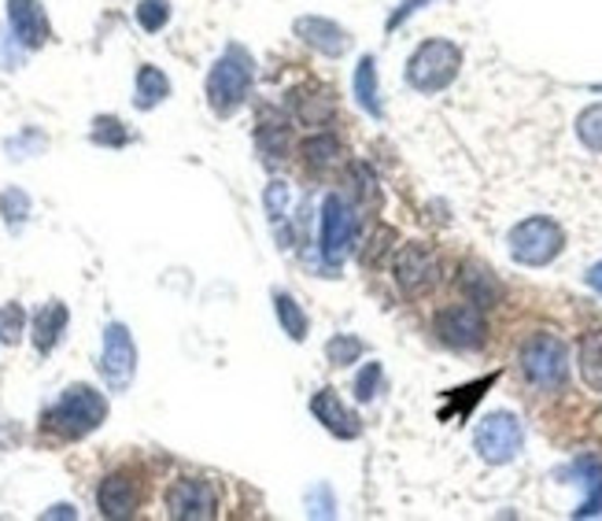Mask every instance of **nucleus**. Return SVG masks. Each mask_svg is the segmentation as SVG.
I'll return each mask as SVG.
<instances>
[{
    "instance_id": "f257e3e1",
    "label": "nucleus",
    "mask_w": 602,
    "mask_h": 521,
    "mask_svg": "<svg viewBox=\"0 0 602 521\" xmlns=\"http://www.w3.org/2000/svg\"><path fill=\"white\" fill-rule=\"evenodd\" d=\"M104 422H107V399H104V392H97L93 385L63 389V396L44 410V418H41V425L49 429V433L63 436V441H81V436L97 433Z\"/></svg>"
},
{
    "instance_id": "f03ea898",
    "label": "nucleus",
    "mask_w": 602,
    "mask_h": 521,
    "mask_svg": "<svg viewBox=\"0 0 602 521\" xmlns=\"http://www.w3.org/2000/svg\"><path fill=\"white\" fill-rule=\"evenodd\" d=\"M255 63L241 45H230L222 56L215 60L212 75H207V104L218 118H230L241 112V104L252 93Z\"/></svg>"
},
{
    "instance_id": "7ed1b4c3",
    "label": "nucleus",
    "mask_w": 602,
    "mask_h": 521,
    "mask_svg": "<svg viewBox=\"0 0 602 521\" xmlns=\"http://www.w3.org/2000/svg\"><path fill=\"white\" fill-rule=\"evenodd\" d=\"M459 67H462L459 45L433 38V41L418 45L414 56L407 60V81H410V89H418V93H440V89H447L454 78H459Z\"/></svg>"
},
{
    "instance_id": "20e7f679",
    "label": "nucleus",
    "mask_w": 602,
    "mask_h": 521,
    "mask_svg": "<svg viewBox=\"0 0 602 521\" xmlns=\"http://www.w3.org/2000/svg\"><path fill=\"white\" fill-rule=\"evenodd\" d=\"M507 249H510V259L522 263V267H547V263H554L562 255L565 233L554 218L533 215V218H522V223L510 230Z\"/></svg>"
},
{
    "instance_id": "39448f33",
    "label": "nucleus",
    "mask_w": 602,
    "mask_h": 521,
    "mask_svg": "<svg viewBox=\"0 0 602 521\" xmlns=\"http://www.w3.org/2000/svg\"><path fill=\"white\" fill-rule=\"evenodd\" d=\"M517 363H522L525 378L533 381L536 389H543V392L562 389L565 378H569V355H565V344L554 333L528 336V341L522 344Z\"/></svg>"
},
{
    "instance_id": "423d86ee",
    "label": "nucleus",
    "mask_w": 602,
    "mask_h": 521,
    "mask_svg": "<svg viewBox=\"0 0 602 521\" xmlns=\"http://www.w3.org/2000/svg\"><path fill=\"white\" fill-rule=\"evenodd\" d=\"M355 241H359V218L348 200L330 193L322 200V230H318V252H322L325 267H341L355 252Z\"/></svg>"
},
{
    "instance_id": "0eeeda50",
    "label": "nucleus",
    "mask_w": 602,
    "mask_h": 521,
    "mask_svg": "<svg viewBox=\"0 0 602 521\" xmlns=\"http://www.w3.org/2000/svg\"><path fill=\"white\" fill-rule=\"evenodd\" d=\"M525 444V429L510 410H491V415L473 429V447L477 455L491 466H507L522 455Z\"/></svg>"
},
{
    "instance_id": "6e6552de",
    "label": "nucleus",
    "mask_w": 602,
    "mask_h": 521,
    "mask_svg": "<svg viewBox=\"0 0 602 521\" xmlns=\"http://www.w3.org/2000/svg\"><path fill=\"white\" fill-rule=\"evenodd\" d=\"M436 336L454 347V352H477L488 341V322H485V307H477L473 300L466 304H451L436 315Z\"/></svg>"
},
{
    "instance_id": "1a4fd4ad",
    "label": "nucleus",
    "mask_w": 602,
    "mask_h": 521,
    "mask_svg": "<svg viewBox=\"0 0 602 521\" xmlns=\"http://www.w3.org/2000/svg\"><path fill=\"white\" fill-rule=\"evenodd\" d=\"M137 373V344L133 333L123 322H107L104 329V352H100V378L112 392H126Z\"/></svg>"
},
{
    "instance_id": "9d476101",
    "label": "nucleus",
    "mask_w": 602,
    "mask_h": 521,
    "mask_svg": "<svg viewBox=\"0 0 602 521\" xmlns=\"http://www.w3.org/2000/svg\"><path fill=\"white\" fill-rule=\"evenodd\" d=\"M392 274H396V285L407 292V296H425L428 289H436L440 281V255H436L428 244H404L396 252V263H392Z\"/></svg>"
},
{
    "instance_id": "9b49d317",
    "label": "nucleus",
    "mask_w": 602,
    "mask_h": 521,
    "mask_svg": "<svg viewBox=\"0 0 602 521\" xmlns=\"http://www.w3.org/2000/svg\"><path fill=\"white\" fill-rule=\"evenodd\" d=\"M167 518L178 521H207L218 514V492L204 478H181L167 488Z\"/></svg>"
},
{
    "instance_id": "f8f14e48",
    "label": "nucleus",
    "mask_w": 602,
    "mask_h": 521,
    "mask_svg": "<svg viewBox=\"0 0 602 521\" xmlns=\"http://www.w3.org/2000/svg\"><path fill=\"white\" fill-rule=\"evenodd\" d=\"M311 415L315 422H322V429H330L341 441H359L362 436V418L355 410L344 407V399L336 396V389H318L311 396Z\"/></svg>"
},
{
    "instance_id": "ddd939ff",
    "label": "nucleus",
    "mask_w": 602,
    "mask_h": 521,
    "mask_svg": "<svg viewBox=\"0 0 602 521\" xmlns=\"http://www.w3.org/2000/svg\"><path fill=\"white\" fill-rule=\"evenodd\" d=\"M8 30L23 49H41L52 34L41 0H8Z\"/></svg>"
},
{
    "instance_id": "4468645a",
    "label": "nucleus",
    "mask_w": 602,
    "mask_h": 521,
    "mask_svg": "<svg viewBox=\"0 0 602 521\" xmlns=\"http://www.w3.org/2000/svg\"><path fill=\"white\" fill-rule=\"evenodd\" d=\"M296 38L307 45V49L322 52V56H344V52L351 49V34L344 30V26H336L333 20H325V15H304V20H296Z\"/></svg>"
},
{
    "instance_id": "2eb2a0df",
    "label": "nucleus",
    "mask_w": 602,
    "mask_h": 521,
    "mask_svg": "<svg viewBox=\"0 0 602 521\" xmlns=\"http://www.w3.org/2000/svg\"><path fill=\"white\" fill-rule=\"evenodd\" d=\"M137 503H141V492H137L133 473L118 470L107 473L97 488V507L104 518H133L137 514Z\"/></svg>"
},
{
    "instance_id": "dca6fc26",
    "label": "nucleus",
    "mask_w": 602,
    "mask_h": 521,
    "mask_svg": "<svg viewBox=\"0 0 602 521\" xmlns=\"http://www.w3.org/2000/svg\"><path fill=\"white\" fill-rule=\"evenodd\" d=\"M67 322H71V310H67V304H60V300H49V304L38 307L34 326H30V336H34L38 355L56 352V344L63 341V333H67Z\"/></svg>"
},
{
    "instance_id": "f3484780",
    "label": "nucleus",
    "mask_w": 602,
    "mask_h": 521,
    "mask_svg": "<svg viewBox=\"0 0 602 521\" xmlns=\"http://www.w3.org/2000/svg\"><path fill=\"white\" fill-rule=\"evenodd\" d=\"M562 478H577V484H584V503L577 510V518H595L602 514V462L595 455H580V459H573L569 466L562 470Z\"/></svg>"
},
{
    "instance_id": "a211bd4d",
    "label": "nucleus",
    "mask_w": 602,
    "mask_h": 521,
    "mask_svg": "<svg viewBox=\"0 0 602 521\" xmlns=\"http://www.w3.org/2000/svg\"><path fill=\"white\" fill-rule=\"evenodd\" d=\"M167 97H170V78L163 75L159 67L144 63V67L137 71V81H133V104L141 107V112H152V107H159Z\"/></svg>"
},
{
    "instance_id": "6ab92c4d",
    "label": "nucleus",
    "mask_w": 602,
    "mask_h": 521,
    "mask_svg": "<svg viewBox=\"0 0 602 521\" xmlns=\"http://www.w3.org/2000/svg\"><path fill=\"white\" fill-rule=\"evenodd\" d=\"M355 100H359L362 112H370L373 118H385L381 86H377V63H373V56H362L359 67H355Z\"/></svg>"
},
{
    "instance_id": "aec40b11",
    "label": "nucleus",
    "mask_w": 602,
    "mask_h": 521,
    "mask_svg": "<svg viewBox=\"0 0 602 521\" xmlns=\"http://www.w3.org/2000/svg\"><path fill=\"white\" fill-rule=\"evenodd\" d=\"M273 315H278L281 329L289 333V341H296V344L307 341L311 318H307V310L296 304V296H289V292H273Z\"/></svg>"
},
{
    "instance_id": "412c9836",
    "label": "nucleus",
    "mask_w": 602,
    "mask_h": 521,
    "mask_svg": "<svg viewBox=\"0 0 602 521\" xmlns=\"http://www.w3.org/2000/svg\"><path fill=\"white\" fill-rule=\"evenodd\" d=\"M577 363H580L584 385H588L591 392H602V329H591V333H584L580 352H577Z\"/></svg>"
},
{
    "instance_id": "4be33fe9",
    "label": "nucleus",
    "mask_w": 602,
    "mask_h": 521,
    "mask_svg": "<svg viewBox=\"0 0 602 521\" xmlns=\"http://www.w3.org/2000/svg\"><path fill=\"white\" fill-rule=\"evenodd\" d=\"M292 115L304 126H322L333 115V100L325 93H315V89H296L292 93Z\"/></svg>"
},
{
    "instance_id": "5701e85b",
    "label": "nucleus",
    "mask_w": 602,
    "mask_h": 521,
    "mask_svg": "<svg viewBox=\"0 0 602 521\" xmlns=\"http://www.w3.org/2000/svg\"><path fill=\"white\" fill-rule=\"evenodd\" d=\"M341 155H344V149H341V137H336V134H315L311 141L304 144L307 167L318 170V174L336 167V163H341Z\"/></svg>"
},
{
    "instance_id": "b1692460",
    "label": "nucleus",
    "mask_w": 602,
    "mask_h": 521,
    "mask_svg": "<svg viewBox=\"0 0 602 521\" xmlns=\"http://www.w3.org/2000/svg\"><path fill=\"white\" fill-rule=\"evenodd\" d=\"M459 285H462V292H466V300H473L477 307H491L499 300L496 278H491L485 267H466L459 278Z\"/></svg>"
},
{
    "instance_id": "393cba45",
    "label": "nucleus",
    "mask_w": 602,
    "mask_h": 521,
    "mask_svg": "<svg viewBox=\"0 0 602 521\" xmlns=\"http://www.w3.org/2000/svg\"><path fill=\"white\" fill-rule=\"evenodd\" d=\"M362 355H367V341H359V336H351V333H336L333 341L325 344V359H330L333 367H351Z\"/></svg>"
},
{
    "instance_id": "a878e982",
    "label": "nucleus",
    "mask_w": 602,
    "mask_h": 521,
    "mask_svg": "<svg viewBox=\"0 0 602 521\" xmlns=\"http://www.w3.org/2000/svg\"><path fill=\"white\" fill-rule=\"evenodd\" d=\"M0 215H4L8 230L20 233L26 226V218H30V196H26L23 189H4V193H0Z\"/></svg>"
},
{
    "instance_id": "bb28decb",
    "label": "nucleus",
    "mask_w": 602,
    "mask_h": 521,
    "mask_svg": "<svg viewBox=\"0 0 602 521\" xmlns=\"http://www.w3.org/2000/svg\"><path fill=\"white\" fill-rule=\"evenodd\" d=\"M93 144H100V149H123V144H130V130L123 126V118L115 115H100L93 118Z\"/></svg>"
},
{
    "instance_id": "cd10ccee",
    "label": "nucleus",
    "mask_w": 602,
    "mask_h": 521,
    "mask_svg": "<svg viewBox=\"0 0 602 521\" xmlns=\"http://www.w3.org/2000/svg\"><path fill=\"white\" fill-rule=\"evenodd\" d=\"M255 141H259V152L267 155V160H281V155L289 152V130L285 123H262L259 134H255Z\"/></svg>"
},
{
    "instance_id": "c85d7f7f",
    "label": "nucleus",
    "mask_w": 602,
    "mask_h": 521,
    "mask_svg": "<svg viewBox=\"0 0 602 521\" xmlns=\"http://www.w3.org/2000/svg\"><path fill=\"white\" fill-rule=\"evenodd\" d=\"M577 137L584 141V149L602 152V104L584 107L577 118Z\"/></svg>"
},
{
    "instance_id": "c756f323",
    "label": "nucleus",
    "mask_w": 602,
    "mask_h": 521,
    "mask_svg": "<svg viewBox=\"0 0 602 521\" xmlns=\"http://www.w3.org/2000/svg\"><path fill=\"white\" fill-rule=\"evenodd\" d=\"M381 385H385V370H381V363H367V367L359 370V378H355V399L359 404H370V399L381 396Z\"/></svg>"
},
{
    "instance_id": "7c9ffc66",
    "label": "nucleus",
    "mask_w": 602,
    "mask_h": 521,
    "mask_svg": "<svg viewBox=\"0 0 602 521\" xmlns=\"http://www.w3.org/2000/svg\"><path fill=\"white\" fill-rule=\"evenodd\" d=\"M44 144H49V137H44L41 130H23V134H15V137H8V155H12V160H30V155H38V152H44Z\"/></svg>"
},
{
    "instance_id": "2f4dec72",
    "label": "nucleus",
    "mask_w": 602,
    "mask_h": 521,
    "mask_svg": "<svg viewBox=\"0 0 602 521\" xmlns=\"http://www.w3.org/2000/svg\"><path fill=\"white\" fill-rule=\"evenodd\" d=\"M137 23H141V30L159 34L170 23V4L167 0H141L137 4Z\"/></svg>"
},
{
    "instance_id": "473e14b6",
    "label": "nucleus",
    "mask_w": 602,
    "mask_h": 521,
    "mask_svg": "<svg viewBox=\"0 0 602 521\" xmlns=\"http://www.w3.org/2000/svg\"><path fill=\"white\" fill-rule=\"evenodd\" d=\"M262 204H267L270 223L278 226L281 218L289 215V204H292V193H289V186H285V181H270V186H267V193H262Z\"/></svg>"
},
{
    "instance_id": "72a5a7b5",
    "label": "nucleus",
    "mask_w": 602,
    "mask_h": 521,
    "mask_svg": "<svg viewBox=\"0 0 602 521\" xmlns=\"http://www.w3.org/2000/svg\"><path fill=\"white\" fill-rule=\"evenodd\" d=\"M23 322H26V315H23V307H20V304L0 307V341H4V344H20V336H23Z\"/></svg>"
},
{
    "instance_id": "f704fd0d",
    "label": "nucleus",
    "mask_w": 602,
    "mask_h": 521,
    "mask_svg": "<svg viewBox=\"0 0 602 521\" xmlns=\"http://www.w3.org/2000/svg\"><path fill=\"white\" fill-rule=\"evenodd\" d=\"M491 381H496V378H481L477 385L454 389V399H459V410H454V415H466V410H470V404H477V399L485 396V389H491ZM454 415H451V418H454Z\"/></svg>"
},
{
    "instance_id": "c9c22d12",
    "label": "nucleus",
    "mask_w": 602,
    "mask_h": 521,
    "mask_svg": "<svg viewBox=\"0 0 602 521\" xmlns=\"http://www.w3.org/2000/svg\"><path fill=\"white\" fill-rule=\"evenodd\" d=\"M23 63V45L0 34V71H15Z\"/></svg>"
},
{
    "instance_id": "e433bc0d",
    "label": "nucleus",
    "mask_w": 602,
    "mask_h": 521,
    "mask_svg": "<svg viewBox=\"0 0 602 521\" xmlns=\"http://www.w3.org/2000/svg\"><path fill=\"white\" fill-rule=\"evenodd\" d=\"M425 4H433V0H404V4L396 8V12L388 15V30H399V23H407L414 12H422Z\"/></svg>"
},
{
    "instance_id": "4c0bfd02",
    "label": "nucleus",
    "mask_w": 602,
    "mask_h": 521,
    "mask_svg": "<svg viewBox=\"0 0 602 521\" xmlns=\"http://www.w3.org/2000/svg\"><path fill=\"white\" fill-rule=\"evenodd\" d=\"M307 503H315V496L307 499ZM311 514L318 518H333L336 514V503H333V492L325 488V484H318V510H311Z\"/></svg>"
},
{
    "instance_id": "58836bf2",
    "label": "nucleus",
    "mask_w": 602,
    "mask_h": 521,
    "mask_svg": "<svg viewBox=\"0 0 602 521\" xmlns=\"http://www.w3.org/2000/svg\"><path fill=\"white\" fill-rule=\"evenodd\" d=\"M41 518H78V510L71 507V503H56V507H52V510H44Z\"/></svg>"
},
{
    "instance_id": "ea45409f",
    "label": "nucleus",
    "mask_w": 602,
    "mask_h": 521,
    "mask_svg": "<svg viewBox=\"0 0 602 521\" xmlns=\"http://www.w3.org/2000/svg\"><path fill=\"white\" fill-rule=\"evenodd\" d=\"M588 285H591V289H595V292H599V296H602V259L595 263V267H591V270H588Z\"/></svg>"
}]
</instances>
